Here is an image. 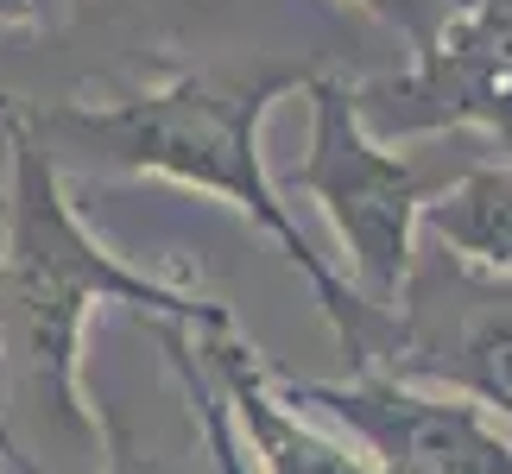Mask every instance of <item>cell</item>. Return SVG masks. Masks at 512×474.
<instances>
[{"instance_id": "cell-1", "label": "cell", "mask_w": 512, "mask_h": 474, "mask_svg": "<svg viewBox=\"0 0 512 474\" xmlns=\"http://www.w3.org/2000/svg\"><path fill=\"white\" fill-rule=\"evenodd\" d=\"M304 83H310V64H260V70L203 64V70H177L152 89L114 95V102L26 108V121L57 165L83 158L89 171H108V177H159V184L215 196L234 215H247L285 253V266L310 285V298H317L323 323L336 329L348 367H380L392 354L399 316L361 304V291L310 247V234L298 228V215L279 196V184L266 171V152H260L272 102L298 95Z\"/></svg>"}, {"instance_id": "cell-2", "label": "cell", "mask_w": 512, "mask_h": 474, "mask_svg": "<svg viewBox=\"0 0 512 474\" xmlns=\"http://www.w3.org/2000/svg\"><path fill=\"white\" fill-rule=\"evenodd\" d=\"M0 146V367L13 399L57 437H95V411L83 399V329L95 310L121 304L146 323L184 329H234V316L228 304L190 298L95 241L64 190V165L45 152L26 102L13 95H0Z\"/></svg>"}, {"instance_id": "cell-3", "label": "cell", "mask_w": 512, "mask_h": 474, "mask_svg": "<svg viewBox=\"0 0 512 474\" xmlns=\"http://www.w3.org/2000/svg\"><path fill=\"white\" fill-rule=\"evenodd\" d=\"M298 95L310 102V146L291 165V190H304L329 215L348 260L342 279L361 291V304L399 316L405 279L418 266L424 203L462 165H437L424 152H392V140H373L354 108V89L323 70H310Z\"/></svg>"}, {"instance_id": "cell-4", "label": "cell", "mask_w": 512, "mask_h": 474, "mask_svg": "<svg viewBox=\"0 0 512 474\" xmlns=\"http://www.w3.org/2000/svg\"><path fill=\"white\" fill-rule=\"evenodd\" d=\"M348 89L373 140H437L475 127L512 152V0H456L399 76Z\"/></svg>"}, {"instance_id": "cell-5", "label": "cell", "mask_w": 512, "mask_h": 474, "mask_svg": "<svg viewBox=\"0 0 512 474\" xmlns=\"http://www.w3.org/2000/svg\"><path fill=\"white\" fill-rule=\"evenodd\" d=\"M304 411L336 418L380 474H512V437L456 392H424L386 367H354L348 380H279Z\"/></svg>"}, {"instance_id": "cell-6", "label": "cell", "mask_w": 512, "mask_h": 474, "mask_svg": "<svg viewBox=\"0 0 512 474\" xmlns=\"http://www.w3.org/2000/svg\"><path fill=\"white\" fill-rule=\"evenodd\" d=\"M380 367L411 386L456 392L512 430V279L468 272L449 253L430 272L411 266L399 298V335Z\"/></svg>"}, {"instance_id": "cell-7", "label": "cell", "mask_w": 512, "mask_h": 474, "mask_svg": "<svg viewBox=\"0 0 512 474\" xmlns=\"http://www.w3.org/2000/svg\"><path fill=\"white\" fill-rule=\"evenodd\" d=\"M190 342L203 354L209 386L222 392L234 437L260 456L266 474H380L348 430L336 437V430L310 424L304 405L285 399L279 373L253 354V342H241V329H190Z\"/></svg>"}, {"instance_id": "cell-8", "label": "cell", "mask_w": 512, "mask_h": 474, "mask_svg": "<svg viewBox=\"0 0 512 474\" xmlns=\"http://www.w3.org/2000/svg\"><path fill=\"white\" fill-rule=\"evenodd\" d=\"M430 241L487 279H512V165H462L424 203Z\"/></svg>"}, {"instance_id": "cell-9", "label": "cell", "mask_w": 512, "mask_h": 474, "mask_svg": "<svg viewBox=\"0 0 512 474\" xmlns=\"http://www.w3.org/2000/svg\"><path fill=\"white\" fill-rule=\"evenodd\" d=\"M152 329H159V348L171 354V367H177V386H184V399H190V411H196V430H203V443H209V456H215V474H247L241 437H234V424H228L222 392L209 386L203 361H196L190 329H184V323H152Z\"/></svg>"}, {"instance_id": "cell-10", "label": "cell", "mask_w": 512, "mask_h": 474, "mask_svg": "<svg viewBox=\"0 0 512 474\" xmlns=\"http://www.w3.org/2000/svg\"><path fill=\"white\" fill-rule=\"evenodd\" d=\"M95 411V430H102V456H108V474H171L159 456H152V449L140 443V437H133V424L121 418V411H114V405H89ZM13 474H45V468H38L32 456L26 462H19Z\"/></svg>"}, {"instance_id": "cell-11", "label": "cell", "mask_w": 512, "mask_h": 474, "mask_svg": "<svg viewBox=\"0 0 512 474\" xmlns=\"http://www.w3.org/2000/svg\"><path fill=\"white\" fill-rule=\"evenodd\" d=\"M348 7H361L367 19H380L386 32H399L411 51H424L430 32L443 26V13L456 7V0H348Z\"/></svg>"}, {"instance_id": "cell-12", "label": "cell", "mask_w": 512, "mask_h": 474, "mask_svg": "<svg viewBox=\"0 0 512 474\" xmlns=\"http://www.w3.org/2000/svg\"><path fill=\"white\" fill-rule=\"evenodd\" d=\"M83 0H0V32H57Z\"/></svg>"}, {"instance_id": "cell-13", "label": "cell", "mask_w": 512, "mask_h": 474, "mask_svg": "<svg viewBox=\"0 0 512 474\" xmlns=\"http://www.w3.org/2000/svg\"><path fill=\"white\" fill-rule=\"evenodd\" d=\"M0 456H7V462H13V456H19V443H13V437H7V424H0Z\"/></svg>"}]
</instances>
